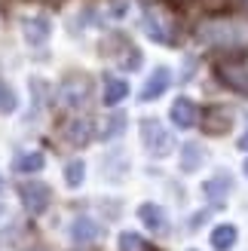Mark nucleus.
<instances>
[{
  "label": "nucleus",
  "instance_id": "obj_1",
  "mask_svg": "<svg viewBox=\"0 0 248 251\" xmlns=\"http://www.w3.org/2000/svg\"><path fill=\"white\" fill-rule=\"evenodd\" d=\"M196 43L221 52H245L248 49V19H205L196 28Z\"/></svg>",
  "mask_w": 248,
  "mask_h": 251
},
{
  "label": "nucleus",
  "instance_id": "obj_2",
  "mask_svg": "<svg viewBox=\"0 0 248 251\" xmlns=\"http://www.w3.org/2000/svg\"><path fill=\"white\" fill-rule=\"evenodd\" d=\"M141 28L150 40L163 43V46H175L178 40V22L169 6H147L141 16Z\"/></svg>",
  "mask_w": 248,
  "mask_h": 251
},
{
  "label": "nucleus",
  "instance_id": "obj_3",
  "mask_svg": "<svg viewBox=\"0 0 248 251\" xmlns=\"http://www.w3.org/2000/svg\"><path fill=\"white\" fill-rule=\"evenodd\" d=\"M141 144L150 156L163 159L175 150V138H172V132H166V126L156 117H144L141 120Z\"/></svg>",
  "mask_w": 248,
  "mask_h": 251
},
{
  "label": "nucleus",
  "instance_id": "obj_4",
  "mask_svg": "<svg viewBox=\"0 0 248 251\" xmlns=\"http://www.w3.org/2000/svg\"><path fill=\"white\" fill-rule=\"evenodd\" d=\"M89 95H92V80L86 77V74L71 71V74L61 77V83H58V101L65 107L77 110V107H83L86 101H89Z\"/></svg>",
  "mask_w": 248,
  "mask_h": 251
},
{
  "label": "nucleus",
  "instance_id": "obj_5",
  "mask_svg": "<svg viewBox=\"0 0 248 251\" xmlns=\"http://www.w3.org/2000/svg\"><path fill=\"white\" fill-rule=\"evenodd\" d=\"M236 114H233V107L230 104H212L205 110V114L199 117V126H202V132L205 135H212V138H218V135H227L230 129H233V120Z\"/></svg>",
  "mask_w": 248,
  "mask_h": 251
},
{
  "label": "nucleus",
  "instance_id": "obj_6",
  "mask_svg": "<svg viewBox=\"0 0 248 251\" xmlns=\"http://www.w3.org/2000/svg\"><path fill=\"white\" fill-rule=\"evenodd\" d=\"M19 196H22V205H25L28 215H43V211L49 208V202H52V190H49L46 184H40V181L22 184Z\"/></svg>",
  "mask_w": 248,
  "mask_h": 251
},
{
  "label": "nucleus",
  "instance_id": "obj_7",
  "mask_svg": "<svg viewBox=\"0 0 248 251\" xmlns=\"http://www.w3.org/2000/svg\"><path fill=\"white\" fill-rule=\"evenodd\" d=\"M22 34L28 46H46L49 34H52V22H49V16H31L22 22Z\"/></svg>",
  "mask_w": 248,
  "mask_h": 251
},
{
  "label": "nucleus",
  "instance_id": "obj_8",
  "mask_svg": "<svg viewBox=\"0 0 248 251\" xmlns=\"http://www.w3.org/2000/svg\"><path fill=\"white\" fill-rule=\"evenodd\" d=\"M92 138H95V120H89V117H74L65 126V141L71 147H86Z\"/></svg>",
  "mask_w": 248,
  "mask_h": 251
},
{
  "label": "nucleus",
  "instance_id": "obj_9",
  "mask_svg": "<svg viewBox=\"0 0 248 251\" xmlns=\"http://www.w3.org/2000/svg\"><path fill=\"white\" fill-rule=\"evenodd\" d=\"M169 86H172V71L166 65H159L150 77H147V83L141 86V101H156L159 95H166Z\"/></svg>",
  "mask_w": 248,
  "mask_h": 251
},
{
  "label": "nucleus",
  "instance_id": "obj_10",
  "mask_svg": "<svg viewBox=\"0 0 248 251\" xmlns=\"http://www.w3.org/2000/svg\"><path fill=\"white\" fill-rule=\"evenodd\" d=\"M169 117H172V123H175L178 129H193V126L199 123V107H196L190 98H175Z\"/></svg>",
  "mask_w": 248,
  "mask_h": 251
},
{
  "label": "nucleus",
  "instance_id": "obj_11",
  "mask_svg": "<svg viewBox=\"0 0 248 251\" xmlns=\"http://www.w3.org/2000/svg\"><path fill=\"white\" fill-rule=\"evenodd\" d=\"M101 236H104V227L92 218H77L71 224V239L77 245H92V242L101 239Z\"/></svg>",
  "mask_w": 248,
  "mask_h": 251
},
{
  "label": "nucleus",
  "instance_id": "obj_12",
  "mask_svg": "<svg viewBox=\"0 0 248 251\" xmlns=\"http://www.w3.org/2000/svg\"><path fill=\"white\" fill-rule=\"evenodd\" d=\"M218 77L224 86H230L233 92L248 98V68L245 65H218Z\"/></svg>",
  "mask_w": 248,
  "mask_h": 251
},
{
  "label": "nucleus",
  "instance_id": "obj_13",
  "mask_svg": "<svg viewBox=\"0 0 248 251\" xmlns=\"http://www.w3.org/2000/svg\"><path fill=\"white\" fill-rule=\"evenodd\" d=\"M138 218H141V224H144L150 233H166V230H169V215H166V208L156 205V202L138 205Z\"/></svg>",
  "mask_w": 248,
  "mask_h": 251
},
{
  "label": "nucleus",
  "instance_id": "obj_14",
  "mask_svg": "<svg viewBox=\"0 0 248 251\" xmlns=\"http://www.w3.org/2000/svg\"><path fill=\"white\" fill-rule=\"evenodd\" d=\"M230 190H233V178H230L227 172H218L215 178H208L205 187H202V193L208 196V202H215V205H224Z\"/></svg>",
  "mask_w": 248,
  "mask_h": 251
},
{
  "label": "nucleus",
  "instance_id": "obj_15",
  "mask_svg": "<svg viewBox=\"0 0 248 251\" xmlns=\"http://www.w3.org/2000/svg\"><path fill=\"white\" fill-rule=\"evenodd\" d=\"M126 95H129V83H126V80H120V77H104V95H101V101H104L107 107H117Z\"/></svg>",
  "mask_w": 248,
  "mask_h": 251
},
{
  "label": "nucleus",
  "instance_id": "obj_16",
  "mask_svg": "<svg viewBox=\"0 0 248 251\" xmlns=\"http://www.w3.org/2000/svg\"><path fill=\"white\" fill-rule=\"evenodd\" d=\"M202 159H205V150H202V144H196V141H187L181 147V172H196L202 166Z\"/></svg>",
  "mask_w": 248,
  "mask_h": 251
},
{
  "label": "nucleus",
  "instance_id": "obj_17",
  "mask_svg": "<svg viewBox=\"0 0 248 251\" xmlns=\"http://www.w3.org/2000/svg\"><path fill=\"white\" fill-rule=\"evenodd\" d=\"M236 239H239V233H236L233 224H218V227L212 230V248L215 251H230L233 245H236Z\"/></svg>",
  "mask_w": 248,
  "mask_h": 251
},
{
  "label": "nucleus",
  "instance_id": "obj_18",
  "mask_svg": "<svg viewBox=\"0 0 248 251\" xmlns=\"http://www.w3.org/2000/svg\"><path fill=\"white\" fill-rule=\"evenodd\" d=\"M46 166V156L40 153V150H31V153H22L16 162H12V169H16L19 175H34V172H40Z\"/></svg>",
  "mask_w": 248,
  "mask_h": 251
},
{
  "label": "nucleus",
  "instance_id": "obj_19",
  "mask_svg": "<svg viewBox=\"0 0 248 251\" xmlns=\"http://www.w3.org/2000/svg\"><path fill=\"white\" fill-rule=\"evenodd\" d=\"M126 114H114V117H107L104 120V129H101V138L104 141H110V138H117V135H123L126 132Z\"/></svg>",
  "mask_w": 248,
  "mask_h": 251
},
{
  "label": "nucleus",
  "instance_id": "obj_20",
  "mask_svg": "<svg viewBox=\"0 0 248 251\" xmlns=\"http://www.w3.org/2000/svg\"><path fill=\"white\" fill-rule=\"evenodd\" d=\"M86 178V166H83V159H71L68 166H65V184L68 187H80Z\"/></svg>",
  "mask_w": 248,
  "mask_h": 251
},
{
  "label": "nucleus",
  "instance_id": "obj_21",
  "mask_svg": "<svg viewBox=\"0 0 248 251\" xmlns=\"http://www.w3.org/2000/svg\"><path fill=\"white\" fill-rule=\"evenodd\" d=\"M150 245H147L138 233H123L120 236V251H147Z\"/></svg>",
  "mask_w": 248,
  "mask_h": 251
},
{
  "label": "nucleus",
  "instance_id": "obj_22",
  "mask_svg": "<svg viewBox=\"0 0 248 251\" xmlns=\"http://www.w3.org/2000/svg\"><path fill=\"white\" fill-rule=\"evenodd\" d=\"M16 92L9 89V86L0 80V114H12V110H16Z\"/></svg>",
  "mask_w": 248,
  "mask_h": 251
},
{
  "label": "nucleus",
  "instance_id": "obj_23",
  "mask_svg": "<svg viewBox=\"0 0 248 251\" xmlns=\"http://www.w3.org/2000/svg\"><path fill=\"white\" fill-rule=\"evenodd\" d=\"M126 9H129V3H126V0H114V6H110V16H126Z\"/></svg>",
  "mask_w": 248,
  "mask_h": 251
},
{
  "label": "nucleus",
  "instance_id": "obj_24",
  "mask_svg": "<svg viewBox=\"0 0 248 251\" xmlns=\"http://www.w3.org/2000/svg\"><path fill=\"white\" fill-rule=\"evenodd\" d=\"M202 221H205V211H196V215H193V221H190V230H196Z\"/></svg>",
  "mask_w": 248,
  "mask_h": 251
},
{
  "label": "nucleus",
  "instance_id": "obj_25",
  "mask_svg": "<svg viewBox=\"0 0 248 251\" xmlns=\"http://www.w3.org/2000/svg\"><path fill=\"white\" fill-rule=\"evenodd\" d=\"M239 147H242V150H248V132H245V135L239 138Z\"/></svg>",
  "mask_w": 248,
  "mask_h": 251
},
{
  "label": "nucleus",
  "instance_id": "obj_26",
  "mask_svg": "<svg viewBox=\"0 0 248 251\" xmlns=\"http://www.w3.org/2000/svg\"><path fill=\"white\" fill-rule=\"evenodd\" d=\"M0 196H3V175H0Z\"/></svg>",
  "mask_w": 248,
  "mask_h": 251
},
{
  "label": "nucleus",
  "instance_id": "obj_27",
  "mask_svg": "<svg viewBox=\"0 0 248 251\" xmlns=\"http://www.w3.org/2000/svg\"><path fill=\"white\" fill-rule=\"evenodd\" d=\"M242 172H245V178H248V159H245V166H242Z\"/></svg>",
  "mask_w": 248,
  "mask_h": 251
},
{
  "label": "nucleus",
  "instance_id": "obj_28",
  "mask_svg": "<svg viewBox=\"0 0 248 251\" xmlns=\"http://www.w3.org/2000/svg\"><path fill=\"white\" fill-rule=\"evenodd\" d=\"M172 3H190V0H172Z\"/></svg>",
  "mask_w": 248,
  "mask_h": 251
},
{
  "label": "nucleus",
  "instance_id": "obj_29",
  "mask_svg": "<svg viewBox=\"0 0 248 251\" xmlns=\"http://www.w3.org/2000/svg\"><path fill=\"white\" fill-rule=\"evenodd\" d=\"M28 251H43V248H28Z\"/></svg>",
  "mask_w": 248,
  "mask_h": 251
},
{
  "label": "nucleus",
  "instance_id": "obj_30",
  "mask_svg": "<svg viewBox=\"0 0 248 251\" xmlns=\"http://www.w3.org/2000/svg\"><path fill=\"white\" fill-rule=\"evenodd\" d=\"M147 251H156V248H147Z\"/></svg>",
  "mask_w": 248,
  "mask_h": 251
},
{
  "label": "nucleus",
  "instance_id": "obj_31",
  "mask_svg": "<svg viewBox=\"0 0 248 251\" xmlns=\"http://www.w3.org/2000/svg\"><path fill=\"white\" fill-rule=\"evenodd\" d=\"M242 3H248V0H242Z\"/></svg>",
  "mask_w": 248,
  "mask_h": 251
},
{
  "label": "nucleus",
  "instance_id": "obj_32",
  "mask_svg": "<svg viewBox=\"0 0 248 251\" xmlns=\"http://www.w3.org/2000/svg\"><path fill=\"white\" fill-rule=\"evenodd\" d=\"M190 251H193V248H190Z\"/></svg>",
  "mask_w": 248,
  "mask_h": 251
},
{
  "label": "nucleus",
  "instance_id": "obj_33",
  "mask_svg": "<svg viewBox=\"0 0 248 251\" xmlns=\"http://www.w3.org/2000/svg\"><path fill=\"white\" fill-rule=\"evenodd\" d=\"M80 251H83V248H80Z\"/></svg>",
  "mask_w": 248,
  "mask_h": 251
}]
</instances>
